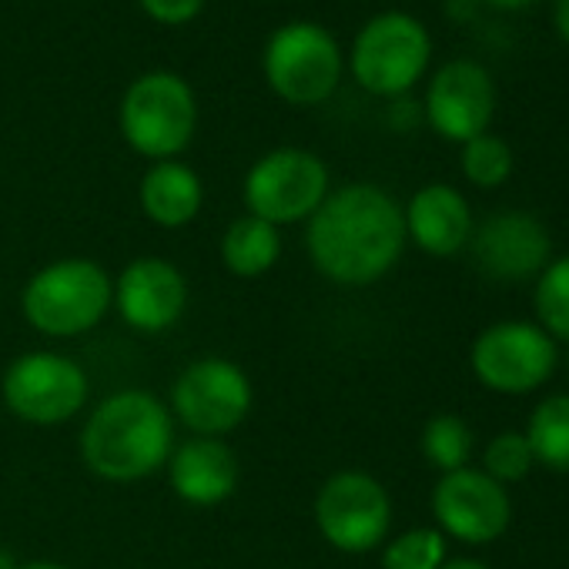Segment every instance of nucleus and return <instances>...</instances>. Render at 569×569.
I'll use <instances>...</instances> for the list:
<instances>
[{
  "mask_svg": "<svg viewBox=\"0 0 569 569\" xmlns=\"http://www.w3.org/2000/svg\"><path fill=\"white\" fill-rule=\"evenodd\" d=\"M489 4H496V8H506V11H519V8H529V4H536V0H489Z\"/></svg>",
  "mask_w": 569,
  "mask_h": 569,
  "instance_id": "29",
  "label": "nucleus"
},
{
  "mask_svg": "<svg viewBox=\"0 0 569 569\" xmlns=\"http://www.w3.org/2000/svg\"><path fill=\"white\" fill-rule=\"evenodd\" d=\"M312 512L322 539L339 552H369L386 542L392 526V499L386 486L359 469L329 476Z\"/></svg>",
  "mask_w": 569,
  "mask_h": 569,
  "instance_id": "8",
  "label": "nucleus"
},
{
  "mask_svg": "<svg viewBox=\"0 0 569 569\" xmlns=\"http://www.w3.org/2000/svg\"><path fill=\"white\" fill-rule=\"evenodd\" d=\"M21 562L14 559V552H8V549H0V569H18Z\"/></svg>",
  "mask_w": 569,
  "mask_h": 569,
  "instance_id": "31",
  "label": "nucleus"
},
{
  "mask_svg": "<svg viewBox=\"0 0 569 569\" xmlns=\"http://www.w3.org/2000/svg\"><path fill=\"white\" fill-rule=\"evenodd\" d=\"M4 406L31 426H61L88 402L84 369L58 352H28L11 362L0 382Z\"/></svg>",
  "mask_w": 569,
  "mask_h": 569,
  "instance_id": "9",
  "label": "nucleus"
},
{
  "mask_svg": "<svg viewBox=\"0 0 569 569\" xmlns=\"http://www.w3.org/2000/svg\"><path fill=\"white\" fill-rule=\"evenodd\" d=\"M114 306V284L91 258H61L24 284V319L51 339H74L101 326Z\"/></svg>",
  "mask_w": 569,
  "mask_h": 569,
  "instance_id": "3",
  "label": "nucleus"
},
{
  "mask_svg": "<svg viewBox=\"0 0 569 569\" xmlns=\"http://www.w3.org/2000/svg\"><path fill=\"white\" fill-rule=\"evenodd\" d=\"M526 442L539 466L569 472V396H552L532 409Z\"/></svg>",
  "mask_w": 569,
  "mask_h": 569,
  "instance_id": "20",
  "label": "nucleus"
},
{
  "mask_svg": "<svg viewBox=\"0 0 569 569\" xmlns=\"http://www.w3.org/2000/svg\"><path fill=\"white\" fill-rule=\"evenodd\" d=\"M492 114H496V84L482 64L449 61L432 74L426 91V118L439 138L466 144L486 134Z\"/></svg>",
  "mask_w": 569,
  "mask_h": 569,
  "instance_id": "13",
  "label": "nucleus"
},
{
  "mask_svg": "<svg viewBox=\"0 0 569 569\" xmlns=\"http://www.w3.org/2000/svg\"><path fill=\"white\" fill-rule=\"evenodd\" d=\"M432 58L426 24L406 11H382L366 21L352 44V74L376 98H399L419 84Z\"/></svg>",
  "mask_w": 569,
  "mask_h": 569,
  "instance_id": "6",
  "label": "nucleus"
},
{
  "mask_svg": "<svg viewBox=\"0 0 569 569\" xmlns=\"http://www.w3.org/2000/svg\"><path fill=\"white\" fill-rule=\"evenodd\" d=\"M552 21H556V31H559V38L569 44V0H556Z\"/></svg>",
  "mask_w": 569,
  "mask_h": 569,
  "instance_id": "27",
  "label": "nucleus"
},
{
  "mask_svg": "<svg viewBox=\"0 0 569 569\" xmlns=\"http://www.w3.org/2000/svg\"><path fill=\"white\" fill-rule=\"evenodd\" d=\"M261 71L281 101L316 108L329 101L342 81V51L322 24L292 21L264 41Z\"/></svg>",
  "mask_w": 569,
  "mask_h": 569,
  "instance_id": "5",
  "label": "nucleus"
},
{
  "mask_svg": "<svg viewBox=\"0 0 569 569\" xmlns=\"http://www.w3.org/2000/svg\"><path fill=\"white\" fill-rule=\"evenodd\" d=\"M439 569H489V566H482L479 559H446Z\"/></svg>",
  "mask_w": 569,
  "mask_h": 569,
  "instance_id": "28",
  "label": "nucleus"
},
{
  "mask_svg": "<svg viewBox=\"0 0 569 569\" xmlns=\"http://www.w3.org/2000/svg\"><path fill=\"white\" fill-rule=\"evenodd\" d=\"M446 562V536L432 526L406 529L382 549V569H439Z\"/></svg>",
  "mask_w": 569,
  "mask_h": 569,
  "instance_id": "23",
  "label": "nucleus"
},
{
  "mask_svg": "<svg viewBox=\"0 0 569 569\" xmlns=\"http://www.w3.org/2000/svg\"><path fill=\"white\" fill-rule=\"evenodd\" d=\"M316 271L336 284L362 289L386 278L406 248L402 204L379 184H346L329 191L306 231Z\"/></svg>",
  "mask_w": 569,
  "mask_h": 569,
  "instance_id": "1",
  "label": "nucleus"
},
{
  "mask_svg": "<svg viewBox=\"0 0 569 569\" xmlns=\"http://www.w3.org/2000/svg\"><path fill=\"white\" fill-rule=\"evenodd\" d=\"M174 449V422L168 406L144 389L108 396L84 422L81 459L108 482H138L158 472Z\"/></svg>",
  "mask_w": 569,
  "mask_h": 569,
  "instance_id": "2",
  "label": "nucleus"
},
{
  "mask_svg": "<svg viewBox=\"0 0 569 569\" xmlns=\"http://www.w3.org/2000/svg\"><path fill=\"white\" fill-rule=\"evenodd\" d=\"M141 208L158 228H184L198 218L204 188L194 168L181 161H154L141 178Z\"/></svg>",
  "mask_w": 569,
  "mask_h": 569,
  "instance_id": "18",
  "label": "nucleus"
},
{
  "mask_svg": "<svg viewBox=\"0 0 569 569\" xmlns=\"http://www.w3.org/2000/svg\"><path fill=\"white\" fill-rule=\"evenodd\" d=\"M141 11L154 21V24H164V28H181V24H191L204 0H138Z\"/></svg>",
  "mask_w": 569,
  "mask_h": 569,
  "instance_id": "26",
  "label": "nucleus"
},
{
  "mask_svg": "<svg viewBox=\"0 0 569 569\" xmlns=\"http://www.w3.org/2000/svg\"><path fill=\"white\" fill-rule=\"evenodd\" d=\"M472 251L479 268L499 281H526L549 264V231L536 214L502 211L486 218L472 231Z\"/></svg>",
  "mask_w": 569,
  "mask_h": 569,
  "instance_id": "15",
  "label": "nucleus"
},
{
  "mask_svg": "<svg viewBox=\"0 0 569 569\" xmlns=\"http://www.w3.org/2000/svg\"><path fill=\"white\" fill-rule=\"evenodd\" d=\"M536 319L549 339L569 342V254L549 261L536 281Z\"/></svg>",
  "mask_w": 569,
  "mask_h": 569,
  "instance_id": "21",
  "label": "nucleus"
},
{
  "mask_svg": "<svg viewBox=\"0 0 569 569\" xmlns=\"http://www.w3.org/2000/svg\"><path fill=\"white\" fill-rule=\"evenodd\" d=\"M432 516L442 536L469 546L496 542L512 519V502L506 486H499L482 469L446 472L432 489Z\"/></svg>",
  "mask_w": 569,
  "mask_h": 569,
  "instance_id": "12",
  "label": "nucleus"
},
{
  "mask_svg": "<svg viewBox=\"0 0 569 569\" xmlns=\"http://www.w3.org/2000/svg\"><path fill=\"white\" fill-rule=\"evenodd\" d=\"M402 214H406V238H412L426 254L436 258L459 254L472 238L469 201L452 184L419 188Z\"/></svg>",
  "mask_w": 569,
  "mask_h": 569,
  "instance_id": "17",
  "label": "nucleus"
},
{
  "mask_svg": "<svg viewBox=\"0 0 569 569\" xmlns=\"http://www.w3.org/2000/svg\"><path fill=\"white\" fill-rule=\"evenodd\" d=\"M194 128L198 101L181 74L148 71L128 84L121 98V134L138 154L174 161L191 144Z\"/></svg>",
  "mask_w": 569,
  "mask_h": 569,
  "instance_id": "4",
  "label": "nucleus"
},
{
  "mask_svg": "<svg viewBox=\"0 0 569 569\" xmlns=\"http://www.w3.org/2000/svg\"><path fill=\"white\" fill-rule=\"evenodd\" d=\"M422 456L429 466H436L442 476L466 469L472 456V429L459 416H436L422 429Z\"/></svg>",
  "mask_w": 569,
  "mask_h": 569,
  "instance_id": "22",
  "label": "nucleus"
},
{
  "mask_svg": "<svg viewBox=\"0 0 569 569\" xmlns=\"http://www.w3.org/2000/svg\"><path fill=\"white\" fill-rule=\"evenodd\" d=\"M482 472L492 476L499 486L506 482H519L532 472L536 459H532V449L526 442V432H499L489 446H486V456H482Z\"/></svg>",
  "mask_w": 569,
  "mask_h": 569,
  "instance_id": "25",
  "label": "nucleus"
},
{
  "mask_svg": "<svg viewBox=\"0 0 569 569\" xmlns=\"http://www.w3.org/2000/svg\"><path fill=\"white\" fill-rule=\"evenodd\" d=\"M462 174L476 188H499L512 174V151L496 134H479L462 144Z\"/></svg>",
  "mask_w": 569,
  "mask_h": 569,
  "instance_id": "24",
  "label": "nucleus"
},
{
  "mask_svg": "<svg viewBox=\"0 0 569 569\" xmlns=\"http://www.w3.org/2000/svg\"><path fill=\"white\" fill-rule=\"evenodd\" d=\"M251 379L228 359L191 362L171 389V409L194 436L221 439L234 432L251 412Z\"/></svg>",
  "mask_w": 569,
  "mask_h": 569,
  "instance_id": "10",
  "label": "nucleus"
},
{
  "mask_svg": "<svg viewBox=\"0 0 569 569\" xmlns=\"http://www.w3.org/2000/svg\"><path fill=\"white\" fill-rule=\"evenodd\" d=\"M238 459L224 439L194 436L168 459V479L188 506H218L238 489Z\"/></svg>",
  "mask_w": 569,
  "mask_h": 569,
  "instance_id": "16",
  "label": "nucleus"
},
{
  "mask_svg": "<svg viewBox=\"0 0 569 569\" xmlns=\"http://www.w3.org/2000/svg\"><path fill=\"white\" fill-rule=\"evenodd\" d=\"M114 306L134 332L158 336L184 316L188 281L164 258H134L114 281Z\"/></svg>",
  "mask_w": 569,
  "mask_h": 569,
  "instance_id": "14",
  "label": "nucleus"
},
{
  "mask_svg": "<svg viewBox=\"0 0 569 569\" xmlns=\"http://www.w3.org/2000/svg\"><path fill=\"white\" fill-rule=\"evenodd\" d=\"M18 569H64L58 562H48V559H34V562H21Z\"/></svg>",
  "mask_w": 569,
  "mask_h": 569,
  "instance_id": "30",
  "label": "nucleus"
},
{
  "mask_svg": "<svg viewBox=\"0 0 569 569\" xmlns=\"http://www.w3.org/2000/svg\"><path fill=\"white\" fill-rule=\"evenodd\" d=\"M476 379L499 396H526L549 382L556 369V342L529 322L489 326L469 352Z\"/></svg>",
  "mask_w": 569,
  "mask_h": 569,
  "instance_id": "11",
  "label": "nucleus"
},
{
  "mask_svg": "<svg viewBox=\"0 0 569 569\" xmlns=\"http://www.w3.org/2000/svg\"><path fill=\"white\" fill-rule=\"evenodd\" d=\"M241 194L248 214L274 228L309 221L329 194V168L306 148H274L248 168Z\"/></svg>",
  "mask_w": 569,
  "mask_h": 569,
  "instance_id": "7",
  "label": "nucleus"
},
{
  "mask_svg": "<svg viewBox=\"0 0 569 569\" xmlns=\"http://www.w3.org/2000/svg\"><path fill=\"white\" fill-rule=\"evenodd\" d=\"M278 258H281V234L274 224H268L254 214H241L224 228L221 261L231 274L261 278L274 268Z\"/></svg>",
  "mask_w": 569,
  "mask_h": 569,
  "instance_id": "19",
  "label": "nucleus"
}]
</instances>
